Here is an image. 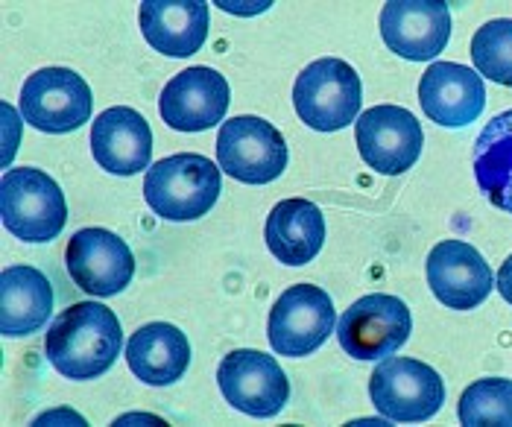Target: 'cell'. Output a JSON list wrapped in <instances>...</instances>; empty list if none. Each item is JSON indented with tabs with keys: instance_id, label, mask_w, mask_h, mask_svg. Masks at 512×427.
<instances>
[{
	"instance_id": "1",
	"label": "cell",
	"mask_w": 512,
	"mask_h": 427,
	"mask_svg": "<svg viewBox=\"0 0 512 427\" xmlns=\"http://www.w3.org/2000/svg\"><path fill=\"white\" fill-rule=\"evenodd\" d=\"M120 346L123 331L115 311L100 302H79L53 319L44 351L59 375L91 381L115 366Z\"/></svg>"
},
{
	"instance_id": "2",
	"label": "cell",
	"mask_w": 512,
	"mask_h": 427,
	"mask_svg": "<svg viewBox=\"0 0 512 427\" xmlns=\"http://www.w3.org/2000/svg\"><path fill=\"white\" fill-rule=\"evenodd\" d=\"M220 196V167L199 153H179L150 164L144 199L164 220H199Z\"/></svg>"
},
{
	"instance_id": "3",
	"label": "cell",
	"mask_w": 512,
	"mask_h": 427,
	"mask_svg": "<svg viewBox=\"0 0 512 427\" xmlns=\"http://www.w3.org/2000/svg\"><path fill=\"white\" fill-rule=\"evenodd\" d=\"M3 226L24 243H50L68 223L62 188L39 167H12L0 179Z\"/></svg>"
},
{
	"instance_id": "4",
	"label": "cell",
	"mask_w": 512,
	"mask_h": 427,
	"mask_svg": "<svg viewBox=\"0 0 512 427\" xmlns=\"http://www.w3.org/2000/svg\"><path fill=\"white\" fill-rule=\"evenodd\" d=\"M363 88L357 71L334 56L311 62L293 85V106L302 123L316 132L346 129L360 115Z\"/></svg>"
},
{
	"instance_id": "5",
	"label": "cell",
	"mask_w": 512,
	"mask_h": 427,
	"mask_svg": "<svg viewBox=\"0 0 512 427\" xmlns=\"http://www.w3.org/2000/svg\"><path fill=\"white\" fill-rule=\"evenodd\" d=\"M369 398L384 419L398 425L428 422L445 404L439 372L413 357H387L369 381Z\"/></svg>"
},
{
	"instance_id": "6",
	"label": "cell",
	"mask_w": 512,
	"mask_h": 427,
	"mask_svg": "<svg viewBox=\"0 0 512 427\" xmlns=\"http://www.w3.org/2000/svg\"><path fill=\"white\" fill-rule=\"evenodd\" d=\"M217 164L237 182L270 185L287 167L284 135L264 117H232L217 135Z\"/></svg>"
},
{
	"instance_id": "7",
	"label": "cell",
	"mask_w": 512,
	"mask_h": 427,
	"mask_svg": "<svg viewBox=\"0 0 512 427\" xmlns=\"http://www.w3.org/2000/svg\"><path fill=\"white\" fill-rule=\"evenodd\" d=\"M91 85L71 68H41L21 88V117L47 135H65L91 120Z\"/></svg>"
},
{
	"instance_id": "8",
	"label": "cell",
	"mask_w": 512,
	"mask_h": 427,
	"mask_svg": "<svg viewBox=\"0 0 512 427\" xmlns=\"http://www.w3.org/2000/svg\"><path fill=\"white\" fill-rule=\"evenodd\" d=\"M217 384L223 398L246 416L273 419L290 398V381L273 354L235 349L217 366Z\"/></svg>"
},
{
	"instance_id": "9",
	"label": "cell",
	"mask_w": 512,
	"mask_h": 427,
	"mask_svg": "<svg viewBox=\"0 0 512 427\" xmlns=\"http://www.w3.org/2000/svg\"><path fill=\"white\" fill-rule=\"evenodd\" d=\"M413 331L410 308L390 293H369L340 316V346L355 360H381L407 343Z\"/></svg>"
},
{
	"instance_id": "10",
	"label": "cell",
	"mask_w": 512,
	"mask_h": 427,
	"mask_svg": "<svg viewBox=\"0 0 512 427\" xmlns=\"http://www.w3.org/2000/svg\"><path fill=\"white\" fill-rule=\"evenodd\" d=\"M337 311L331 296L314 284H293L270 311V346L284 357L314 354L334 331Z\"/></svg>"
},
{
	"instance_id": "11",
	"label": "cell",
	"mask_w": 512,
	"mask_h": 427,
	"mask_svg": "<svg viewBox=\"0 0 512 427\" xmlns=\"http://www.w3.org/2000/svg\"><path fill=\"white\" fill-rule=\"evenodd\" d=\"M355 141L372 170L398 176L419 161L425 132L419 117L401 106H372L357 117Z\"/></svg>"
},
{
	"instance_id": "12",
	"label": "cell",
	"mask_w": 512,
	"mask_h": 427,
	"mask_svg": "<svg viewBox=\"0 0 512 427\" xmlns=\"http://www.w3.org/2000/svg\"><path fill=\"white\" fill-rule=\"evenodd\" d=\"M65 264L82 293L109 299L123 293L135 275V255L109 229H79L65 249Z\"/></svg>"
},
{
	"instance_id": "13",
	"label": "cell",
	"mask_w": 512,
	"mask_h": 427,
	"mask_svg": "<svg viewBox=\"0 0 512 427\" xmlns=\"http://www.w3.org/2000/svg\"><path fill=\"white\" fill-rule=\"evenodd\" d=\"M232 88L208 65L188 68L170 79L158 97V115L176 132H205L226 120Z\"/></svg>"
},
{
	"instance_id": "14",
	"label": "cell",
	"mask_w": 512,
	"mask_h": 427,
	"mask_svg": "<svg viewBox=\"0 0 512 427\" xmlns=\"http://www.w3.org/2000/svg\"><path fill=\"white\" fill-rule=\"evenodd\" d=\"M381 39L401 59L428 62L451 39V12L439 0H390L381 9Z\"/></svg>"
},
{
	"instance_id": "15",
	"label": "cell",
	"mask_w": 512,
	"mask_h": 427,
	"mask_svg": "<svg viewBox=\"0 0 512 427\" xmlns=\"http://www.w3.org/2000/svg\"><path fill=\"white\" fill-rule=\"evenodd\" d=\"M428 284L445 308L472 311L489 299L495 275L472 243L442 240L428 255Z\"/></svg>"
},
{
	"instance_id": "16",
	"label": "cell",
	"mask_w": 512,
	"mask_h": 427,
	"mask_svg": "<svg viewBox=\"0 0 512 427\" xmlns=\"http://www.w3.org/2000/svg\"><path fill=\"white\" fill-rule=\"evenodd\" d=\"M419 103L439 126L463 129L486 109L483 77L457 62H434L419 79Z\"/></svg>"
},
{
	"instance_id": "17",
	"label": "cell",
	"mask_w": 512,
	"mask_h": 427,
	"mask_svg": "<svg viewBox=\"0 0 512 427\" xmlns=\"http://www.w3.org/2000/svg\"><path fill=\"white\" fill-rule=\"evenodd\" d=\"M91 156L115 176H135L150 170L153 158V132L147 117L129 106L106 109L91 123Z\"/></svg>"
},
{
	"instance_id": "18",
	"label": "cell",
	"mask_w": 512,
	"mask_h": 427,
	"mask_svg": "<svg viewBox=\"0 0 512 427\" xmlns=\"http://www.w3.org/2000/svg\"><path fill=\"white\" fill-rule=\"evenodd\" d=\"M138 18L147 44L173 59L194 56L211 27V12L202 0H147Z\"/></svg>"
},
{
	"instance_id": "19",
	"label": "cell",
	"mask_w": 512,
	"mask_h": 427,
	"mask_svg": "<svg viewBox=\"0 0 512 427\" xmlns=\"http://www.w3.org/2000/svg\"><path fill=\"white\" fill-rule=\"evenodd\" d=\"M129 369L150 387H170L185 378L191 366V343L185 331L170 322H150L126 343Z\"/></svg>"
},
{
	"instance_id": "20",
	"label": "cell",
	"mask_w": 512,
	"mask_h": 427,
	"mask_svg": "<svg viewBox=\"0 0 512 427\" xmlns=\"http://www.w3.org/2000/svg\"><path fill=\"white\" fill-rule=\"evenodd\" d=\"M264 237L281 264L305 267L325 243V214L311 199H281L267 217Z\"/></svg>"
},
{
	"instance_id": "21",
	"label": "cell",
	"mask_w": 512,
	"mask_h": 427,
	"mask_svg": "<svg viewBox=\"0 0 512 427\" xmlns=\"http://www.w3.org/2000/svg\"><path fill=\"white\" fill-rule=\"evenodd\" d=\"M53 313L50 278L36 267H6L0 272V331L27 337L44 328Z\"/></svg>"
},
{
	"instance_id": "22",
	"label": "cell",
	"mask_w": 512,
	"mask_h": 427,
	"mask_svg": "<svg viewBox=\"0 0 512 427\" xmlns=\"http://www.w3.org/2000/svg\"><path fill=\"white\" fill-rule=\"evenodd\" d=\"M474 179L483 196L512 214V109L492 117L474 141Z\"/></svg>"
},
{
	"instance_id": "23",
	"label": "cell",
	"mask_w": 512,
	"mask_h": 427,
	"mask_svg": "<svg viewBox=\"0 0 512 427\" xmlns=\"http://www.w3.org/2000/svg\"><path fill=\"white\" fill-rule=\"evenodd\" d=\"M457 416L466 427H512V381L480 378L460 395Z\"/></svg>"
},
{
	"instance_id": "24",
	"label": "cell",
	"mask_w": 512,
	"mask_h": 427,
	"mask_svg": "<svg viewBox=\"0 0 512 427\" xmlns=\"http://www.w3.org/2000/svg\"><path fill=\"white\" fill-rule=\"evenodd\" d=\"M472 62L480 77L512 88V18H495L474 33Z\"/></svg>"
},
{
	"instance_id": "25",
	"label": "cell",
	"mask_w": 512,
	"mask_h": 427,
	"mask_svg": "<svg viewBox=\"0 0 512 427\" xmlns=\"http://www.w3.org/2000/svg\"><path fill=\"white\" fill-rule=\"evenodd\" d=\"M495 287L501 290V296L507 299L512 305V255L501 264V270H498V278H495Z\"/></svg>"
}]
</instances>
